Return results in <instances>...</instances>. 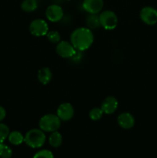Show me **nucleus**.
Masks as SVG:
<instances>
[{
    "label": "nucleus",
    "instance_id": "nucleus-1",
    "mask_svg": "<svg viewBox=\"0 0 157 158\" xmlns=\"http://www.w3.org/2000/svg\"><path fill=\"white\" fill-rule=\"evenodd\" d=\"M94 42V35L92 30L86 27H79L72 32L70 43L76 50L86 51Z\"/></svg>",
    "mask_w": 157,
    "mask_h": 158
},
{
    "label": "nucleus",
    "instance_id": "nucleus-2",
    "mask_svg": "<svg viewBox=\"0 0 157 158\" xmlns=\"http://www.w3.org/2000/svg\"><path fill=\"white\" fill-rule=\"evenodd\" d=\"M46 137L41 129H32L28 131L24 137V142L32 148H39L44 145Z\"/></svg>",
    "mask_w": 157,
    "mask_h": 158
},
{
    "label": "nucleus",
    "instance_id": "nucleus-3",
    "mask_svg": "<svg viewBox=\"0 0 157 158\" xmlns=\"http://www.w3.org/2000/svg\"><path fill=\"white\" fill-rule=\"evenodd\" d=\"M38 127L44 132L52 133L57 131L61 127V120L55 114H46L39 120Z\"/></svg>",
    "mask_w": 157,
    "mask_h": 158
},
{
    "label": "nucleus",
    "instance_id": "nucleus-4",
    "mask_svg": "<svg viewBox=\"0 0 157 158\" xmlns=\"http://www.w3.org/2000/svg\"><path fill=\"white\" fill-rule=\"evenodd\" d=\"M100 25L106 30H113L118 25V17L111 10H105L99 15Z\"/></svg>",
    "mask_w": 157,
    "mask_h": 158
},
{
    "label": "nucleus",
    "instance_id": "nucleus-5",
    "mask_svg": "<svg viewBox=\"0 0 157 158\" xmlns=\"http://www.w3.org/2000/svg\"><path fill=\"white\" fill-rule=\"evenodd\" d=\"M29 31L32 35L36 37L44 36L49 32V26L44 19H36L31 22L29 25Z\"/></svg>",
    "mask_w": 157,
    "mask_h": 158
},
{
    "label": "nucleus",
    "instance_id": "nucleus-6",
    "mask_svg": "<svg viewBox=\"0 0 157 158\" xmlns=\"http://www.w3.org/2000/svg\"><path fill=\"white\" fill-rule=\"evenodd\" d=\"M140 19L146 25L153 26L157 23V10L150 6H146L140 11Z\"/></svg>",
    "mask_w": 157,
    "mask_h": 158
},
{
    "label": "nucleus",
    "instance_id": "nucleus-7",
    "mask_svg": "<svg viewBox=\"0 0 157 158\" xmlns=\"http://www.w3.org/2000/svg\"><path fill=\"white\" fill-rule=\"evenodd\" d=\"M55 51H56V53L62 58L70 59L75 53L76 49L69 42L60 41L59 43H57Z\"/></svg>",
    "mask_w": 157,
    "mask_h": 158
},
{
    "label": "nucleus",
    "instance_id": "nucleus-8",
    "mask_svg": "<svg viewBox=\"0 0 157 158\" xmlns=\"http://www.w3.org/2000/svg\"><path fill=\"white\" fill-rule=\"evenodd\" d=\"M64 15V12H63L62 8L58 5H51L48 6L46 10V16L52 23H58Z\"/></svg>",
    "mask_w": 157,
    "mask_h": 158
},
{
    "label": "nucleus",
    "instance_id": "nucleus-9",
    "mask_svg": "<svg viewBox=\"0 0 157 158\" xmlns=\"http://www.w3.org/2000/svg\"><path fill=\"white\" fill-rule=\"evenodd\" d=\"M75 110L72 105L69 103H63L58 106L56 115L62 121H69L73 117Z\"/></svg>",
    "mask_w": 157,
    "mask_h": 158
},
{
    "label": "nucleus",
    "instance_id": "nucleus-10",
    "mask_svg": "<svg viewBox=\"0 0 157 158\" xmlns=\"http://www.w3.org/2000/svg\"><path fill=\"white\" fill-rule=\"evenodd\" d=\"M104 6L103 0H83V7L89 14H98Z\"/></svg>",
    "mask_w": 157,
    "mask_h": 158
},
{
    "label": "nucleus",
    "instance_id": "nucleus-11",
    "mask_svg": "<svg viewBox=\"0 0 157 158\" xmlns=\"http://www.w3.org/2000/svg\"><path fill=\"white\" fill-rule=\"evenodd\" d=\"M119 106V102L115 97H107L101 104V109L106 114H112L116 111Z\"/></svg>",
    "mask_w": 157,
    "mask_h": 158
},
{
    "label": "nucleus",
    "instance_id": "nucleus-12",
    "mask_svg": "<svg viewBox=\"0 0 157 158\" xmlns=\"http://www.w3.org/2000/svg\"><path fill=\"white\" fill-rule=\"evenodd\" d=\"M117 122L119 127L123 129L129 130L135 125V118L130 113L124 112L119 114L117 118Z\"/></svg>",
    "mask_w": 157,
    "mask_h": 158
},
{
    "label": "nucleus",
    "instance_id": "nucleus-13",
    "mask_svg": "<svg viewBox=\"0 0 157 158\" xmlns=\"http://www.w3.org/2000/svg\"><path fill=\"white\" fill-rule=\"evenodd\" d=\"M38 80L40 83L46 85L50 83L52 78V73L49 67H42L38 72Z\"/></svg>",
    "mask_w": 157,
    "mask_h": 158
},
{
    "label": "nucleus",
    "instance_id": "nucleus-14",
    "mask_svg": "<svg viewBox=\"0 0 157 158\" xmlns=\"http://www.w3.org/2000/svg\"><path fill=\"white\" fill-rule=\"evenodd\" d=\"M86 23L89 29H96L101 26L99 17L97 14H89L86 19Z\"/></svg>",
    "mask_w": 157,
    "mask_h": 158
},
{
    "label": "nucleus",
    "instance_id": "nucleus-15",
    "mask_svg": "<svg viewBox=\"0 0 157 158\" xmlns=\"http://www.w3.org/2000/svg\"><path fill=\"white\" fill-rule=\"evenodd\" d=\"M49 143L52 148H58L62 143V136L59 132H58V131L52 132L49 137Z\"/></svg>",
    "mask_w": 157,
    "mask_h": 158
},
{
    "label": "nucleus",
    "instance_id": "nucleus-16",
    "mask_svg": "<svg viewBox=\"0 0 157 158\" xmlns=\"http://www.w3.org/2000/svg\"><path fill=\"white\" fill-rule=\"evenodd\" d=\"M38 8L37 0H24L21 4V9L26 12H32Z\"/></svg>",
    "mask_w": 157,
    "mask_h": 158
},
{
    "label": "nucleus",
    "instance_id": "nucleus-17",
    "mask_svg": "<svg viewBox=\"0 0 157 158\" xmlns=\"http://www.w3.org/2000/svg\"><path fill=\"white\" fill-rule=\"evenodd\" d=\"M9 141L13 145H20L24 141V137L19 131H12L9 134Z\"/></svg>",
    "mask_w": 157,
    "mask_h": 158
},
{
    "label": "nucleus",
    "instance_id": "nucleus-18",
    "mask_svg": "<svg viewBox=\"0 0 157 158\" xmlns=\"http://www.w3.org/2000/svg\"><path fill=\"white\" fill-rule=\"evenodd\" d=\"M103 111L102 110L101 108H99V107H95V108H92L89 113V118L91 120H99L103 117Z\"/></svg>",
    "mask_w": 157,
    "mask_h": 158
},
{
    "label": "nucleus",
    "instance_id": "nucleus-19",
    "mask_svg": "<svg viewBox=\"0 0 157 158\" xmlns=\"http://www.w3.org/2000/svg\"><path fill=\"white\" fill-rule=\"evenodd\" d=\"M12 156V151L9 147L4 143H0V157L11 158Z\"/></svg>",
    "mask_w": 157,
    "mask_h": 158
},
{
    "label": "nucleus",
    "instance_id": "nucleus-20",
    "mask_svg": "<svg viewBox=\"0 0 157 158\" xmlns=\"http://www.w3.org/2000/svg\"><path fill=\"white\" fill-rule=\"evenodd\" d=\"M46 36H47L49 41L52 43H58L61 40V35L57 31H49L48 33L46 34Z\"/></svg>",
    "mask_w": 157,
    "mask_h": 158
},
{
    "label": "nucleus",
    "instance_id": "nucleus-21",
    "mask_svg": "<svg viewBox=\"0 0 157 158\" xmlns=\"http://www.w3.org/2000/svg\"><path fill=\"white\" fill-rule=\"evenodd\" d=\"M9 128L7 125L0 123V143H2L9 137Z\"/></svg>",
    "mask_w": 157,
    "mask_h": 158
},
{
    "label": "nucleus",
    "instance_id": "nucleus-22",
    "mask_svg": "<svg viewBox=\"0 0 157 158\" xmlns=\"http://www.w3.org/2000/svg\"><path fill=\"white\" fill-rule=\"evenodd\" d=\"M33 158H54L53 154L49 150H42L34 155Z\"/></svg>",
    "mask_w": 157,
    "mask_h": 158
},
{
    "label": "nucleus",
    "instance_id": "nucleus-23",
    "mask_svg": "<svg viewBox=\"0 0 157 158\" xmlns=\"http://www.w3.org/2000/svg\"><path fill=\"white\" fill-rule=\"evenodd\" d=\"M83 53H82L81 51L76 50L75 53L74 54V55L72 56L70 59H69V60H72L73 63H78V62L81 61L82 59H83Z\"/></svg>",
    "mask_w": 157,
    "mask_h": 158
},
{
    "label": "nucleus",
    "instance_id": "nucleus-24",
    "mask_svg": "<svg viewBox=\"0 0 157 158\" xmlns=\"http://www.w3.org/2000/svg\"><path fill=\"white\" fill-rule=\"evenodd\" d=\"M6 116V111L3 106H0V122L2 121Z\"/></svg>",
    "mask_w": 157,
    "mask_h": 158
},
{
    "label": "nucleus",
    "instance_id": "nucleus-25",
    "mask_svg": "<svg viewBox=\"0 0 157 158\" xmlns=\"http://www.w3.org/2000/svg\"><path fill=\"white\" fill-rule=\"evenodd\" d=\"M68 1H69V0H68Z\"/></svg>",
    "mask_w": 157,
    "mask_h": 158
}]
</instances>
